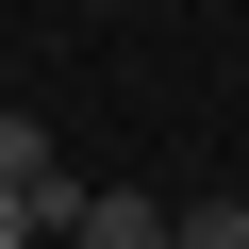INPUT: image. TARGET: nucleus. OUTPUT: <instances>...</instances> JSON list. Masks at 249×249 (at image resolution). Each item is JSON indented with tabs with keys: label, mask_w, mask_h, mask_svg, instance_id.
<instances>
[{
	"label": "nucleus",
	"mask_w": 249,
	"mask_h": 249,
	"mask_svg": "<svg viewBox=\"0 0 249 249\" xmlns=\"http://www.w3.org/2000/svg\"><path fill=\"white\" fill-rule=\"evenodd\" d=\"M67 150H50V116H0V199H50Z\"/></svg>",
	"instance_id": "f257e3e1"
},
{
	"label": "nucleus",
	"mask_w": 249,
	"mask_h": 249,
	"mask_svg": "<svg viewBox=\"0 0 249 249\" xmlns=\"http://www.w3.org/2000/svg\"><path fill=\"white\" fill-rule=\"evenodd\" d=\"M67 249H166V199H116V183H100V216H83Z\"/></svg>",
	"instance_id": "f03ea898"
},
{
	"label": "nucleus",
	"mask_w": 249,
	"mask_h": 249,
	"mask_svg": "<svg viewBox=\"0 0 249 249\" xmlns=\"http://www.w3.org/2000/svg\"><path fill=\"white\" fill-rule=\"evenodd\" d=\"M166 249H249V199H166Z\"/></svg>",
	"instance_id": "7ed1b4c3"
},
{
	"label": "nucleus",
	"mask_w": 249,
	"mask_h": 249,
	"mask_svg": "<svg viewBox=\"0 0 249 249\" xmlns=\"http://www.w3.org/2000/svg\"><path fill=\"white\" fill-rule=\"evenodd\" d=\"M0 249H34V199H0Z\"/></svg>",
	"instance_id": "20e7f679"
}]
</instances>
